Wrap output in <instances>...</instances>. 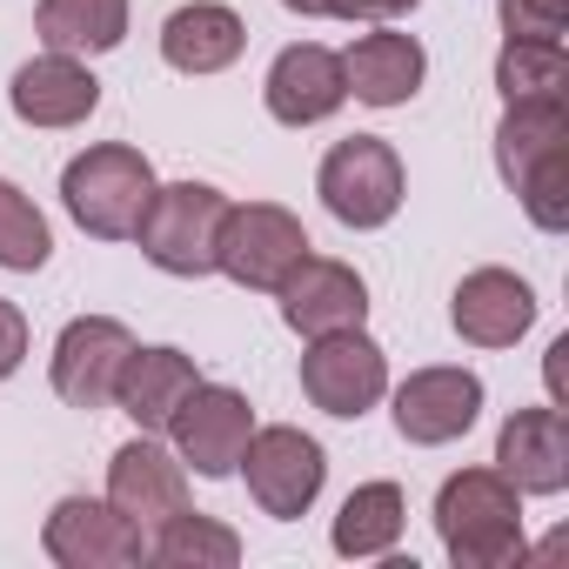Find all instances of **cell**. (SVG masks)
I'll return each instance as SVG.
<instances>
[{"instance_id":"cell-12","label":"cell","mask_w":569,"mask_h":569,"mask_svg":"<svg viewBox=\"0 0 569 569\" xmlns=\"http://www.w3.org/2000/svg\"><path fill=\"white\" fill-rule=\"evenodd\" d=\"M396 402V436L416 442V449H442L456 436L476 429L482 416V376L462 369V362H436V369H416L409 382L389 389Z\"/></svg>"},{"instance_id":"cell-30","label":"cell","mask_w":569,"mask_h":569,"mask_svg":"<svg viewBox=\"0 0 569 569\" xmlns=\"http://www.w3.org/2000/svg\"><path fill=\"white\" fill-rule=\"evenodd\" d=\"M21 362H28V316L0 296V382L21 376Z\"/></svg>"},{"instance_id":"cell-22","label":"cell","mask_w":569,"mask_h":569,"mask_svg":"<svg viewBox=\"0 0 569 569\" xmlns=\"http://www.w3.org/2000/svg\"><path fill=\"white\" fill-rule=\"evenodd\" d=\"M402 529H409V502H402V489H396V482H362V489L342 496V516H336L329 542H336V556L369 562V556H396Z\"/></svg>"},{"instance_id":"cell-1","label":"cell","mask_w":569,"mask_h":569,"mask_svg":"<svg viewBox=\"0 0 569 569\" xmlns=\"http://www.w3.org/2000/svg\"><path fill=\"white\" fill-rule=\"evenodd\" d=\"M436 536L456 569H509L529 556L522 542V489L502 469H456L436 489Z\"/></svg>"},{"instance_id":"cell-27","label":"cell","mask_w":569,"mask_h":569,"mask_svg":"<svg viewBox=\"0 0 569 569\" xmlns=\"http://www.w3.org/2000/svg\"><path fill=\"white\" fill-rule=\"evenodd\" d=\"M509 194L522 201V214H529L542 234H562V228H569V141L549 148V154H536V161L509 181Z\"/></svg>"},{"instance_id":"cell-3","label":"cell","mask_w":569,"mask_h":569,"mask_svg":"<svg viewBox=\"0 0 569 569\" xmlns=\"http://www.w3.org/2000/svg\"><path fill=\"white\" fill-rule=\"evenodd\" d=\"M221 221H228V194H221L214 181H154L134 241H141V254H148L161 274L201 281V274H214Z\"/></svg>"},{"instance_id":"cell-8","label":"cell","mask_w":569,"mask_h":569,"mask_svg":"<svg viewBox=\"0 0 569 569\" xmlns=\"http://www.w3.org/2000/svg\"><path fill=\"white\" fill-rule=\"evenodd\" d=\"M161 436L181 456V469H194L201 482H221V476H234V462L254 436V402L228 382H194V396L174 409V422Z\"/></svg>"},{"instance_id":"cell-19","label":"cell","mask_w":569,"mask_h":569,"mask_svg":"<svg viewBox=\"0 0 569 569\" xmlns=\"http://www.w3.org/2000/svg\"><path fill=\"white\" fill-rule=\"evenodd\" d=\"M194 382H201V369H194V356L188 349H128V362H121V376H114V409L134 422V429H148V436H161L168 422H174V409L194 396Z\"/></svg>"},{"instance_id":"cell-6","label":"cell","mask_w":569,"mask_h":569,"mask_svg":"<svg viewBox=\"0 0 569 569\" xmlns=\"http://www.w3.org/2000/svg\"><path fill=\"white\" fill-rule=\"evenodd\" d=\"M234 469L248 476L254 509H261V516H274V522L309 516V509H316V496H322V482H329V456H322V442H316V436H302L296 422H268V429H254Z\"/></svg>"},{"instance_id":"cell-2","label":"cell","mask_w":569,"mask_h":569,"mask_svg":"<svg viewBox=\"0 0 569 569\" xmlns=\"http://www.w3.org/2000/svg\"><path fill=\"white\" fill-rule=\"evenodd\" d=\"M148 194H154V161H148L141 148H128V141L81 148V154L61 168V208H68L74 228L94 234V241H134Z\"/></svg>"},{"instance_id":"cell-13","label":"cell","mask_w":569,"mask_h":569,"mask_svg":"<svg viewBox=\"0 0 569 569\" xmlns=\"http://www.w3.org/2000/svg\"><path fill=\"white\" fill-rule=\"evenodd\" d=\"M536 309H542L536 289L516 268H496V261L469 268L456 281V296H449V322H456V336L469 349H516L536 329Z\"/></svg>"},{"instance_id":"cell-14","label":"cell","mask_w":569,"mask_h":569,"mask_svg":"<svg viewBox=\"0 0 569 569\" xmlns=\"http://www.w3.org/2000/svg\"><path fill=\"white\" fill-rule=\"evenodd\" d=\"M261 101L281 128H322L329 114H342L349 101V81H342V54L322 48V41H296L268 61V81H261Z\"/></svg>"},{"instance_id":"cell-31","label":"cell","mask_w":569,"mask_h":569,"mask_svg":"<svg viewBox=\"0 0 569 569\" xmlns=\"http://www.w3.org/2000/svg\"><path fill=\"white\" fill-rule=\"evenodd\" d=\"M289 14H302V21H329V0H281Z\"/></svg>"},{"instance_id":"cell-18","label":"cell","mask_w":569,"mask_h":569,"mask_svg":"<svg viewBox=\"0 0 569 569\" xmlns=\"http://www.w3.org/2000/svg\"><path fill=\"white\" fill-rule=\"evenodd\" d=\"M496 469L522 489V496H562L569 489V416L556 402L516 409L496 429Z\"/></svg>"},{"instance_id":"cell-5","label":"cell","mask_w":569,"mask_h":569,"mask_svg":"<svg viewBox=\"0 0 569 569\" xmlns=\"http://www.w3.org/2000/svg\"><path fill=\"white\" fill-rule=\"evenodd\" d=\"M309 254V228L281 201H228L221 241H214V274H228L248 296H274L281 274Z\"/></svg>"},{"instance_id":"cell-11","label":"cell","mask_w":569,"mask_h":569,"mask_svg":"<svg viewBox=\"0 0 569 569\" xmlns=\"http://www.w3.org/2000/svg\"><path fill=\"white\" fill-rule=\"evenodd\" d=\"M274 302H281V322H289L302 342H316V336H336V329H362L369 322V281L349 261L309 248L289 274H281Z\"/></svg>"},{"instance_id":"cell-25","label":"cell","mask_w":569,"mask_h":569,"mask_svg":"<svg viewBox=\"0 0 569 569\" xmlns=\"http://www.w3.org/2000/svg\"><path fill=\"white\" fill-rule=\"evenodd\" d=\"M48 254H54V228H48V214L34 208V194H28L21 181L0 174V268L34 274V268H48Z\"/></svg>"},{"instance_id":"cell-26","label":"cell","mask_w":569,"mask_h":569,"mask_svg":"<svg viewBox=\"0 0 569 569\" xmlns=\"http://www.w3.org/2000/svg\"><path fill=\"white\" fill-rule=\"evenodd\" d=\"M569 88V54L562 41H509L496 54V94L502 101H536V94H562Z\"/></svg>"},{"instance_id":"cell-10","label":"cell","mask_w":569,"mask_h":569,"mask_svg":"<svg viewBox=\"0 0 569 569\" xmlns=\"http://www.w3.org/2000/svg\"><path fill=\"white\" fill-rule=\"evenodd\" d=\"M134 349V329L121 316H74L61 336H54V356H48V382L68 409H108L114 402V376Z\"/></svg>"},{"instance_id":"cell-17","label":"cell","mask_w":569,"mask_h":569,"mask_svg":"<svg viewBox=\"0 0 569 569\" xmlns=\"http://www.w3.org/2000/svg\"><path fill=\"white\" fill-rule=\"evenodd\" d=\"M8 108H14L21 128H81V121L101 108V81H94L88 61L48 48V54H34V61L14 68V81H8Z\"/></svg>"},{"instance_id":"cell-21","label":"cell","mask_w":569,"mask_h":569,"mask_svg":"<svg viewBox=\"0 0 569 569\" xmlns=\"http://www.w3.org/2000/svg\"><path fill=\"white\" fill-rule=\"evenodd\" d=\"M34 34L74 61L114 54L128 41V0H34Z\"/></svg>"},{"instance_id":"cell-29","label":"cell","mask_w":569,"mask_h":569,"mask_svg":"<svg viewBox=\"0 0 569 569\" xmlns=\"http://www.w3.org/2000/svg\"><path fill=\"white\" fill-rule=\"evenodd\" d=\"M422 0H329V21H362V28H389L402 14H416Z\"/></svg>"},{"instance_id":"cell-28","label":"cell","mask_w":569,"mask_h":569,"mask_svg":"<svg viewBox=\"0 0 569 569\" xmlns=\"http://www.w3.org/2000/svg\"><path fill=\"white\" fill-rule=\"evenodd\" d=\"M569 0H502V34L509 41H562Z\"/></svg>"},{"instance_id":"cell-24","label":"cell","mask_w":569,"mask_h":569,"mask_svg":"<svg viewBox=\"0 0 569 569\" xmlns=\"http://www.w3.org/2000/svg\"><path fill=\"white\" fill-rule=\"evenodd\" d=\"M148 562H161V569H234L241 562V536L221 516L174 509L168 522L148 529Z\"/></svg>"},{"instance_id":"cell-20","label":"cell","mask_w":569,"mask_h":569,"mask_svg":"<svg viewBox=\"0 0 569 569\" xmlns=\"http://www.w3.org/2000/svg\"><path fill=\"white\" fill-rule=\"evenodd\" d=\"M241 48H248V21L228 0H188L161 21V61L174 74H221L241 61Z\"/></svg>"},{"instance_id":"cell-23","label":"cell","mask_w":569,"mask_h":569,"mask_svg":"<svg viewBox=\"0 0 569 569\" xmlns=\"http://www.w3.org/2000/svg\"><path fill=\"white\" fill-rule=\"evenodd\" d=\"M569 141V101L562 94H536V101H502V121H496V174L516 181L536 154L562 148Z\"/></svg>"},{"instance_id":"cell-9","label":"cell","mask_w":569,"mask_h":569,"mask_svg":"<svg viewBox=\"0 0 569 569\" xmlns=\"http://www.w3.org/2000/svg\"><path fill=\"white\" fill-rule=\"evenodd\" d=\"M41 549L61 569H134L148 556V536L108 496H61L41 522Z\"/></svg>"},{"instance_id":"cell-15","label":"cell","mask_w":569,"mask_h":569,"mask_svg":"<svg viewBox=\"0 0 569 569\" xmlns=\"http://www.w3.org/2000/svg\"><path fill=\"white\" fill-rule=\"evenodd\" d=\"M108 502L148 536L154 522H168L174 509H188V469H181V456L161 436L141 429L134 442H121L108 456Z\"/></svg>"},{"instance_id":"cell-4","label":"cell","mask_w":569,"mask_h":569,"mask_svg":"<svg viewBox=\"0 0 569 569\" xmlns=\"http://www.w3.org/2000/svg\"><path fill=\"white\" fill-rule=\"evenodd\" d=\"M316 194H322V208H329L342 228L369 234V228H389V221L402 214L409 174H402V154H396L382 134H349V141H336V148L322 154Z\"/></svg>"},{"instance_id":"cell-16","label":"cell","mask_w":569,"mask_h":569,"mask_svg":"<svg viewBox=\"0 0 569 569\" xmlns=\"http://www.w3.org/2000/svg\"><path fill=\"white\" fill-rule=\"evenodd\" d=\"M342 81L362 108H409L429 81V48L416 34H402L396 21L369 28L342 48Z\"/></svg>"},{"instance_id":"cell-7","label":"cell","mask_w":569,"mask_h":569,"mask_svg":"<svg viewBox=\"0 0 569 569\" xmlns=\"http://www.w3.org/2000/svg\"><path fill=\"white\" fill-rule=\"evenodd\" d=\"M302 396L336 416V422H362L382 396H389V356L369 329H336L316 336L302 349Z\"/></svg>"}]
</instances>
